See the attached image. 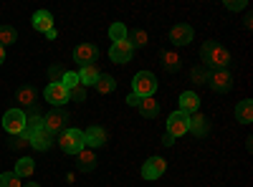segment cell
<instances>
[{
    "instance_id": "cell-1",
    "label": "cell",
    "mask_w": 253,
    "mask_h": 187,
    "mask_svg": "<svg viewBox=\"0 0 253 187\" xmlns=\"http://www.w3.org/2000/svg\"><path fill=\"white\" fill-rule=\"evenodd\" d=\"M200 58L205 61L203 66H208L210 71H215V69H228V64H230V53H228L223 46H218L215 40H208V43H203Z\"/></svg>"
},
{
    "instance_id": "cell-2",
    "label": "cell",
    "mask_w": 253,
    "mask_h": 187,
    "mask_svg": "<svg viewBox=\"0 0 253 187\" xmlns=\"http://www.w3.org/2000/svg\"><path fill=\"white\" fill-rule=\"evenodd\" d=\"M58 147L66 152V154H79L84 147H86V142H84V132L81 129H76V127H66L61 132V137H58Z\"/></svg>"
},
{
    "instance_id": "cell-3",
    "label": "cell",
    "mask_w": 253,
    "mask_h": 187,
    "mask_svg": "<svg viewBox=\"0 0 253 187\" xmlns=\"http://www.w3.org/2000/svg\"><path fill=\"white\" fill-rule=\"evenodd\" d=\"M155 91H157V76H155V74L139 71V74L132 78V94H137L139 99L155 96Z\"/></svg>"
},
{
    "instance_id": "cell-4",
    "label": "cell",
    "mask_w": 253,
    "mask_h": 187,
    "mask_svg": "<svg viewBox=\"0 0 253 187\" xmlns=\"http://www.w3.org/2000/svg\"><path fill=\"white\" fill-rule=\"evenodd\" d=\"M208 84L215 94H225V91L233 89V74H230L228 69H215V71H210Z\"/></svg>"
},
{
    "instance_id": "cell-5",
    "label": "cell",
    "mask_w": 253,
    "mask_h": 187,
    "mask_svg": "<svg viewBox=\"0 0 253 187\" xmlns=\"http://www.w3.org/2000/svg\"><path fill=\"white\" fill-rule=\"evenodd\" d=\"M3 129L8 134H23L26 132V114L23 109H8L3 116Z\"/></svg>"
},
{
    "instance_id": "cell-6",
    "label": "cell",
    "mask_w": 253,
    "mask_h": 187,
    "mask_svg": "<svg viewBox=\"0 0 253 187\" xmlns=\"http://www.w3.org/2000/svg\"><path fill=\"white\" fill-rule=\"evenodd\" d=\"M66 121H69V114L63 109H53L48 116H43V129H48L53 137L61 134L63 129H66Z\"/></svg>"
},
{
    "instance_id": "cell-7",
    "label": "cell",
    "mask_w": 253,
    "mask_h": 187,
    "mask_svg": "<svg viewBox=\"0 0 253 187\" xmlns=\"http://www.w3.org/2000/svg\"><path fill=\"white\" fill-rule=\"evenodd\" d=\"M96 58H99V48L94 43H81L74 48V61L79 66H91L96 64Z\"/></svg>"
},
{
    "instance_id": "cell-8",
    "label": "cell",
    "mask_w": 253,
    "mask_h": 187,
    "mask_svg": "<svg viewBox=\"0 0 253 187\" xmlns=\"http://www.w3.org/2000/svg\"><path fill=\"white\" fill-rule=\"evenodd\" d=\"M187 121H190V116L185 114V112H172L170 116H167V134H172L175 139L177 137H182L185 132H187Z\"/></svg>"
},
{
    "instance_id": "cell-9",
    "label": "cell",
    "mask_w": 253,
    "mask_h": 187,
    "mask_svg": "<svg viewBox=\"0 0 253 187\" xmlns=\"http://www.w3.org/2000/svg\"><path fill=\"white\" fill-rule=\"evenodd\" d=\"M165 170H167V162L162 157H150L142 164V177L144 180H157V177L165 175Z\"/></svg>"
},
{
    "instance_id": "cell-10",
    "label": "cell",
    "mask_w": 253,
    "mask_h": 187,
    "mask_svg": "<svg viewBox=\"0 0 253 187\" xmlns=\"http://www.w3.org/2000/svg\"><path fill=\"white\" fill-rule=\"evenodd\" d=\"M134 56V48L126 43V40H119V43H114L109 48V58H112V64H129Z\"/></svg>"
},
{
    "instance_id": "cell-11",
    "label": "cell",
    "mask_w": 253,
    "mask_h": 187,
    "mask_svg": "<svg viewBox=\"0 0 253 187\" xmlns=\"http://www.w3.org/2000/svg\"><path fill=\"white\" fill-rule=\"evenodd\" d=\"M46 101L53 104V107H63V104L69 101V89L63 86V84H48L46 91H43Z\"/></svg>"
},
{
    "instance_id": "cell-12",
    "label": "cell",
    "mask_w": 253,
    "mask_h": 187,
    "mask_svg": "<svg viewBox=\"0 0 253 187\" xmlns=\"http://www.w3.org/2000/svg\"><path fill=\"white\" fill-rule=\"evenodd\" d=\"M193 38H195V31H193V26H187V23H177L170 31V40L175 46H187V43H193Z\"/></svg>"
},
{
    "instance_id": "cell-13",
    "label": "cell",
    "mask_w": 253,
    "mask_h": 187,
    "mask_svg": "<svg viewBox=\"0 0 253 187\" xmlns=\"http://www.w3.org/2000/svg\"><path fill=\"white\" fill-rule=\"evenodd\" d=\"M84 142H86L89 150H99V147H104V144H107V132L94 124V127H89L86 132H84Z\"/></svg>"
},
{
    "instance_id": "cell-14",
    "label": "cell",
    "mask_w": 253,
    "mask_h": 187,
    "mask_svg": "<svg viewBox=\"0 0 253 187\" xmlns=\"http://www.w3.org/2000/svg\"><path fill=\"white\" fill-rule=\"evenodd\" d=\"M187 132H193L195 137H208V132H210V124H208L205 114H200V112L190 114V121H187Z\"/></svg>"
},
{
    "instance_id": "cell-15",
    "label": "cell",
    "mask_w": 253,
    "mask_h": 187,
    "mask_svg": "<svg viewBox=\"0 0 253 187\" xmlns=\"http://www.w3.org/2000/svg\"><path fill=\"white\" fill-rule=\"evenodd\" d=\"M76 170H81V172L96 170V152L89 150V147H84V150L76 154Z\"/></svg>"
},
{
    "instance_id": "cell-16",
    "label": "cell",
    "mask_w": 253,
    "mask_h": 187,
    "mask_svg": "<svg viewBox=\"0 0 253 187\" xmlns=\"http://www.w3.org/2000/svg\"><path fill=\"white\" fill-rule=\"evenodd\" d=\"M51 144H53V134H51L48 129H43V127L31 134V147H36L38 152H46Z\"/></svg>"
},
{
    "instance_id": "cell-17",
    "label": "cell",
    "mask_w": 253,
    "mask_h": 187,
    "mask_svg": "<svg viewBox=\"0 0 253 187\" xmlns=\"http://www.w3.org/2000/svg\"><path fill=\"white\" fill-rule=\"evenodd\" d=\"M180 112H185L187 116L195 114V112H200V96H198L195 91H185V94L180 96Z\"/></svg>"
},
{
    "instance_id": "cell-18",
    "label": "cell",
    "mask_w": 253,
    "mask_h": 187,
    "mask_svg": "<svg viewBox=\"0 0 253 187\" xmlns=\"http://www.w3.org/2000/svg\"><path fill=\"white\" fill-rule=\"evenodd\" d=\"M36 89L33 86H20L18 89V94H15V101H18V107L20 109H31V107H36Z\"/></svg>"
},
{
    "instance_id": "cell-19",
    "label": "cell",
    "mask_w": 253,
    "mask_h": 187,
    "mask_svg": "<svg viewBox=\"0 0 253 187\" xmlns=\"http://www.w3.org/2000/svg\"><path fill=\"white\" fill-rule=\"evenodd\" d=\"M33 28L41 33H48L53 28V15L48 10H36L33 13Z\"/></svg>"
},
{
    "instance_id": "cell-20",
    "label": "cell",
    "mask_w": 253,
    "mask_h": 187,
    "mask_svg": "<svg viewBox=\"0 0 253 187\" xmlns=\"http://www.w3.org/2000/svg\"><path fill=\"white\" fill-rule=\"evenodd\" d=\"M137 109H139V114L144 119H155L160 114V104H157L155 96H147V99H139V107Z\"/></svg>"
},
{
    "instance_id": "cell-21",
    "label": "cell",
    "mask_w": 253,
    "mask_h": 187,
    "mask_svg": "<svg viewBox=\"0 0 253 187\" xmlns=\"http://www.w3.org/2000/svg\"><path fill=\"white\" fill-rule=\"evenodd\" d=\"M99 69H96V64H91V66H81V71H79V84L81 86H94L96 81H99Z\"/></svg>"
},
{
    "instance_id": "cell-22",
    "label": "cell",
    "mask_w": 253,
    "mask_h": 187,
    "mask_svg": "<svg viewBox=\"0 0 253 187\" xmlns=\"http://www.w3.org/2000/svg\"><path fill=\"white\" fill-rule=\"evenodd\" d=\"M124 40L132 48H144L147 43H150V36H147V31H142V28H134V31H126V38Z\"/></svg>"
},
{
    "instance_id": "cell-23",
    "label": "cell",
    "mask_w": 253,
    "mask_h": 187,
    "mask_svg": "<svg viewBox=\"0 0 253 187\" xmlns=\"http://www.w3.org/2000/svg\"><path fill=\"white\" fill-rule=\"evenodd\" d=\"M160 58H162L165 71H170V74H177V71H180V66H182V58H180L175 51H162V53H160Z\"/></svg>"
},
{
    "instance_id": "cell-24",
    "label": "cell",
    "mask_w": 253,
    "mask_h": 187,
    "mask_svg": "<svg viewBox=\"0 0 253 187\" xmlns=\"http://www.w3.org/2000/svg\"><path fill=\"white\" fill-rule=\"evenodd\" d=\"M41 127H43V116H41L38 107H31V114L26 116V132L23 134H28V139H31V134L38 132Z\"/></svg>"
},
{
    "instance_id": "cell-25",
    "label": "cell",
    "mask_w": 253,
    "mask_h": 187,
    "mask_svg": "<svg viewBox=\"0 0 253 187\" xmlns=\"http://www.w3.org/2000/svg\"><path fill=\"white\" fill-rule=\"evenodd\" d=\"M236 119H238L241 124H251V121H253V101H251V99L238 101V107H236Z\"/></svg>"
},
{
    "instance_id": "cell-26",
    "label": "cell",
    "mask_w": 253,
    "mask_h": 187,
    "mask_svg": "<svg viewBox=\"0 0 253 187\" xmlns=\"http://www.w3.org/2000/svg\"><path fill=\"white\" fill-rule=\"evenodd\" d=\"M33 170H36V162H33L31 157H20V159L15 162V170H13V172H15L20 180H23V177H31Z\"/></svg>"
},
{
    "instance_id": "cell-27",
    "label": "cell",
    "mask_w": 253,
    "mask_h": 187,
    "mask_svg": "<svg viewBox=\"0 0 253 187\" xmlns=\"http://www.w3.org/2000/svg\"><path fill=\"white\" fill-rule=\"evenodd\" d=\"M8 147H10L13 152H23V150L31 147V139H28V134H10Z\"/></svg>"
},
{
    "instance_id": "cell-28",
    "label": "cell",
    "mask_w": 253,
    "mask_h": 187,
    "mask_svg": "<svg viewBox=\"0 0 253 187\" xmlns=\"http://www.w3.org/2000/svg\"><path fill=\"white\" fill-rule=\"evenodd\" d=\"M94 86H96V91H99V94H112V91L117 89V81H114L112 76H107V74H101V76H99V81H96Z\"/></svg>"
},
{
    "instance_id": "cell-29",
    "label": "cell",
    "mask_w": 253,
    "mask_h": 187,
    "mask_svg": "<svg viewBox=\"0 0 253 187\" xmlns=\"http://www.w3.org/2000/svg\"><path fill=\"white\" fill-rule=\"evenodd\" d=\"M190 78H193V84H208L210 78V69L208 66H193V71H190Z\"/></svg>"
},
{
    "instance_id": "cell-30",
    "label": "cell",
    "mask_w": 253,
    "mask_h": 187,
    "mask_svg": "<svg viewBox=\"0 0 253 187\" xmlns=\"http://www.w3.org/2000/svg\"><path fill=\"white\" fill-rule=\"evenodd\" d=\"M15 38H18V33H15V28H10V26H0V46H10V43H15Z\"/></svg>"
},
{
    "instance_id": "cell-31",
    "label": "cell",
    "mask_w": 253,
    "mask_h": 187,
    "mask_svg": "<svg viewBox=\"0 0 253 187\" xmlns=\"http://www.w3.org/2000/svg\"><path fill=\"white\" fill-rule=\"evenodd\" d=\"M0 187H20V177L15 172H3L0 175Z\"/></svg>"
},
{
    "instance_id": "cell-32",
    "label": "cell",
    "mask_w": 253,
    "mask_h": 187,
    "mask_svg": "<svg viewBox=\"0 0 253 187\" xmlns=\"http://www.w3.org/2000/svg\"><path fill=\"white\" fill-rule=\"evenodd\" d=\"M61 84L66 86L69 91H71V89H76V86H81V84H79V74H74V71H66V74H63V78H61Z\"/></svg>"
},
{
    "instance_id": "cell-33",
    "label": "cell",
    "mask_w": 253,
    "mask_h": 187,
    "mask_svg": "<svg viewBox=\"0 0 253 187\" xmlns=\"http://www.w3.org/2000/svg\"><path fill=\"white\" fill-rule=\"evenodd\" d=\"M109 36H112V40H114V43H119V40H124V38H126V26H122V23H114V26L109 28Z\"/></svg>"
},
{
    "instance_id": "cell-34",
    "label": "cell",
    "mask_w": 253,
    "mask_h": 187,
    "mask_svg": "<svg viewBox=\"0 0 253 187\" xmlns=\"http://www.w3.org/2000/svg\"><path fill=\"white\" fill-rule=\"evenodd\" d=\"M63 74H66V69H63L61 64L51 66V69H48V78H51V84H61V78H63Z\"/></svg>"
},
{
    "instance_id": "cell-35",
    "label": "cell",
    "mask_w": 253,
    "mask_h": 187,
    "mask_svg": "<svg viewBox=\"0 0 253 187\" xmlns=\"http://www.w3.org/2000/svg\"><path fill=\"white\" fill-rule=\"evenodd\" d=\"M69 101H86V89L84 86H76L69 91Z\"/></svg>"
},
{
    "instance_id": "cell-36",
    "label": "cell",
    "mask_w": 253,
    "mask_h": 187,
    "mask_svg": "<svg viewBox=\"0 0 253 187\" xmlns=\"http://www.w3.org/2000/svg\"><path fill=\"white\" fill-rule=\"evenodd\" d=\"M225 8L228 10H243V8H248V3L246 0H225Z\"/></svg>"
},
{
    "instance_id": "cell-37",
    "label": "cell",
    "mask_w": 253,
    "mask_h": 187,
    "mask_svg": "<svg viewBox=\"0 0 253 187\" xmlns=\"http://www.w3.org/2000/svg\"><path fill=\"white\" fill-rule=\"evenodd\" d=\"M175 142H177V139H175L172 134H167V132H165V137H162V144H165V147H172Z\"/></svg>"
},
{
    "instance_id": "cell-38",
    "label": "cell",
    "mask_w": 253,
    "mask_h": 187,
    "mask_svg": "<svg viewBox=\"0 0 253 187\" xmlns=\"http://www.w3.org/2000/svg\"><path fill=\"white\" fill-rule=\"evenodd\" d=\"M126 104H129V107H139V96L137 94H129V96H126Z\"/></svg>"
},
{
    "instance_id": "cell-39",
    "label": "cell",
    "mask_w": 253,
    "mask_h": 187,
    "mask_svg": "<svg viewBox=\"0 0 253 187\" xmlns=\"http://www.w3.org/2000/svg\"><path fill=\"white\" fill-rule=\"evenodd\" d=\"M243 26H246V28H251V26H253V18H251V15H246V20H243Z\"/></svg>"
},
{
    "instance_id": "cell-40",
    "label": "cell",
    "mask_w": 253,
    "mask_h": 187,
    "mask_svg": "<svg viewBox=\"0 0 253 187\" xmlns=\"http://www.w3.org/2000/svg\"><path fill=\"white\" fill-rule=\"evenodd\" d=\"M3 61H5V48L0 46V64H3Z\"/></svg>"
},
{
    "instance_id": "cell-41",
    "label": "cell",
    "mask_w": 253,
    "mask_h": 187,
    "mask_svg": "<svg viewBox=\"0 0 253 187\" xmlns=\"http://www.w3.org/2000/svg\"><path fill=\"white\" fill-rule=\"evenodd\" d=\"M26 187H41V185H38V182H28Z\"/></svg>"
}]
</instances>
